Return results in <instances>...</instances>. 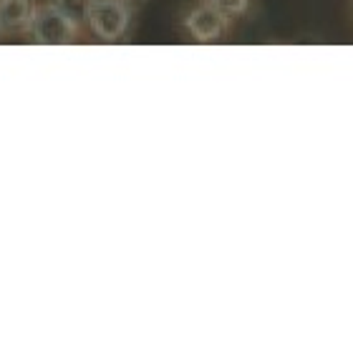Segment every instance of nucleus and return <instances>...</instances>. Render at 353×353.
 I'll return each instance as SVG.
<instances>
[{"label": "nucleus", "mask_w": 353, "mask_h": 353, "mask_svg": "<svg viewBox=\"0 0 353 353\" xmlns=\"http://www.w3.org/2000/svg\"><path fill=\"white\" fill-rule=\"evenodd\" d=\"M184 28L190 30L192 38L199 43H212L220 41L222 33L230 28V18L225 13H220L212 3H199L197 8H192L187 18H184Z\"/></svg>", "instance_id": "3"}, {"label": "nucleus", "mask_w": 353, "mask_h": 353, "mask_svg": "<svg viewBox=\"0 0 353 353\" xmlns=\"http://www.w3.org/2000/svg\"><path fill=\"white\" fill-rule=\"evenodd\" d=\"M0 30H3V26H0Z\"/></svg>", "instance_id": "7"}, {"label": "nucleus", "mask_w": 353, "mask_h": 353, "mask_svg": "<svg viewBox=\"0 0 353 353\" xmlns=\"http://www.w3.org/2000/svg\"><path fill=\"white\" fill-rule=\"evenodd\" d=\"M28 30L36 43L66 46L76 41L79 26H76L71 18H66V15L61 13L53 3H48V6H43V8H36V15H33Z\"/></svg>", "instance_id": "1"}, {"label": "nucleus", "mask_w": 353, "mask_h": 353, "mask_svg": "<svg viewBox=\"0 0 353 353\" xmlns=\"http://www.w3.org/2000/svg\"><path fill=\"white\" fill-rule=\"evenodd\" d=\"M36 15L33 0H0V26L3 30L28 28Z\"/></svg>", "instance_id": "4"}, {"label": "nucleus", "mask_w": 353, "mask_h": 353, "mask_svg": "<svg viewBox=\"0 0 353 353\" xmlns=\"http://www.w3.org/2000/svg\"><path fill=\"white\" fill-rule=\"evenodd\" d=\"M207 3H212L220 13H225L232 21L237 15H245L248 13V8H250V0H207Z\"/></svg>", "instance_id": "6"}, {"label": "nucleus", "mask_w": 353, "mask_h": 353, "mask_svg": "<svg viewBox=\"0 0 353 353\" xmlns=\"http://www.w3.org/2000/svg\"><path fill=\"white\" fill-rule=\"evenodd\" d=\"M94 3H96V0H53V6L59 8L66 18H71L79 28L88 23V15H91V8H94Z\"/></svg>", "instance_id": "5"}, {"label": "nucleus", "mask_w": 353, "mask_h": 353, "mask_svg": "<svg viewBox=\"0 0 353 353\" xmlns=\"http://www.w3.org/2000/svg\"><path fill=\"white\" fill-rule=\"evenodd\" d=\"M129 23H132V10L126 6V0H96L88 15V28L106 43H114L124 36L129 30Z\"/></svg>", "instance_id": "2"}]
</instances>
